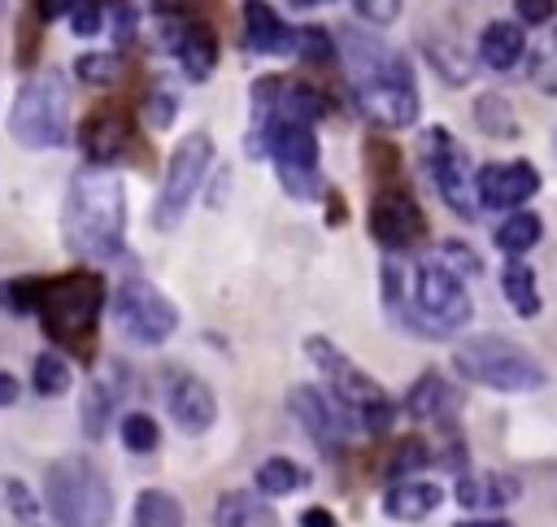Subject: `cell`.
<instances>
[{"mask_svg":"<svg viewBox=\"0 0 557 527\" xmlns=\"http://www.w3.org/2000/svg\"><path fill=\"white\" fill-rule=\"evenodd\" d=\"M339 52L348 61L352 100L370 122L392 126V131L418 122L422 100H418V87H413V70L396 48H387L383 39H374L357 26H344L339 30Z\"/></svg>","mask_w":557,"mask_h":527,"instance_id":"1","label":"cell"},{"mask_svg":"<svg viewBox=\"0 0 557 527\" xmlns=\"http://www.w3.org/2000/svg\"><path fill=\"white\" fill-rule=\"evenodd\" d=\"M65 248L87 261H113L126 248V192L109 166H83L70 174L61 205Z\"/></svg>","mask_w":557,"mask_h":527,"instance_id":"2","label":"cell"},{"mask_svg":"<svg viewBox=\"0 0 557 527\" xmlns=\"http://www.w3.org/2000/svg\"><path fill=\"white\" fill-rule=\"evenodd\" d=\"M104 309V279L91 270H65L35 283V318L44 335L74 357H96V327Z\"/></svg>","mask_w":557,"mask_h":527,"instance_id":"3","label":"cell"},{"mask_svg":"<svg viewBox=\"0 0 557 527\" xmlns=\"http://www.w3.org/2000/svg\"><path fill=\"white\" fill-rule=\"evenodd\" d=\"M248 157H270L283 192L292 200H313L322 192V174H318V135L309 122L300 118H265L257 126H248L244 135Z\"/></svg>","mask_w":557,"mask_h":527,"instance_id":"4","label":"cell"},{"mask_svg":"<svg viewBox=\"0 0 557 527\" xmlns=\"http://www.w3.org/2000/svg\"><path fill=\"white\" fill-rule=\"evenodd\" d=\"M44 501L57 527H109L113 518V488L104 470L83 453L57 457L44 470Z\"/></svg>","mask_w":557,"mask_h":527,"instance_id":"5","label":"cell"},{"mask_svg":"<svg viewBox=\"0 0 557 527\" xmlns=\"http://www.w3.org/2000/svg\"><path fill=\"white\" fill-rule=\"evenodd\" d=\"M305 357L322 370V379H326V388H331V396L357 418V427L361 431H370V436H379V431H387L392 427V418H396V405H392V396L383 392V383L379 379H370L348 353H339L326 335H309L305 340Z\"/></svg>","mask_w":557,"mask_h":527,"instance_id":"6","label":"cell"},{"mask_svg":"<svg viewBox=\"0 0 557 527\" xmlns=\"http://www.w3.org/2000/svg\"><path fill=\"white\" fill-rule=\"evenodd\" d=\"M470 314H474V305H470L466 279L457 270H448L435 253L422 257L413 266V287H409V305H405L400 322L422 335H453L470 322Z\"/></svg>","mask_w":557,"mask_h":527,"instance_id":"7","label":"cell"},{"mask_svg":"<svg viewBox=\"0 0 557 527\" xmlns=\"http://www.w3.org/2000/svg\"><path fill=\"white\" fill-rule=\"evenodd\" d=\"M453 370L466 383L492 388V392H535L544 388V366L522 348L518 340L505 335H470L453 348Z\"/></svg>","mask_w":557,"mask_h":527,"instance_id":"8","label":"cell"},{"mask_svg":"<svg viewBox=\"0 0 557 527\" xmlns=\"http://www.w3.org/2000/svg\"><path fill=\"white\" fill-rule=\"evenodd\" d=\"M9 135L35 152L61 148L70 139V83H65V74L48 70V74H35L22 83V91L13 96V109H9Z\"/></svg>","mask_w":557,"mask_h":527,"instance_id":"9","label":"cell"},{"mask_svg":"<svg viewBox=\"0 0 557 527\" xmlns=\"http://www.w3.org/2000/svg\"><path fill=\"white\" fill-rule=\"evenodd\" d=\"M213 166V135L209 131H191L174 144L170 152V166H165V183L152 200V226L157 231H174L191 205V196L200 192L205 174Z\"/></svg>","mask_w":557,"mask_h":527,"instance_id":"10","label":"cell"},{"mask_svg":"<svg viewBox=\"0 0 557 527\" xmlns=\"http://www.w3.org/2000/svg\"><path fill=\"white\" fill-rule=\"evenodd\" d=\"M422 166L440 192V200L457 213V218H474L483 209L479 200V170L470 166L466 148L444 131V126H431L422 131Z\"/></svg>","mask_w":557,"mask_h":527,"instance_id":"11","label":"cell"},{"mask_svg":"<svg viewBox=\"0 0 557 527\" xmlns=\"http://www.w3.org/2000/svg\"><path fill=\"white\" fill-rule=\"evenodd\" d=\"M113 322H117V331H122L131 344L157 348V344H165V340L174 335L178 309H174V301H170L157 283H148V279H126V283L117 287V296H113Z\"/></svg>","mask_w":557,"mask_h":527,"instance_id":"12","label":"cell"},{"mask_svg":"<svg viewBox=\"0 0 557 527\" xmlns=\"http://www.w3.org/2000/svg\"><path fill=\"white\" fill-rule=\"evenodd\" d=\"M74 135H78V148L87 152L91 166H113V161L131 157L135 148H144L139 144V122L122 100H104V105L87 109Z\"/></svg>","mask_w":557,"mask_h":527,"instance_id":"13","label":"cell"},{"mask_svg":"<svg viewBox=\"0 0 557 527\" xmlns=\"http://www.w3.org/2000/svg\"><path fill=\"white\" fill-rule=\"evenodd\" d=\"M370 235L387 253H409L426 240V213L409 187H379L370 200Z\"/></svg>","mask_w":557,"mask_h":527,"instance_id":"14","label":"cell"},{"mask_svg":"<svg viewBox=\"0 0 557 527\" xmlns=\"http://www.w3.org/2000/svg\"><path fill=\"white\" fill-rule=\"evenodd\" d=\"M287 409L296 414V422L305 427V436H309L313 444H322V453H335L348 431H361L357 418H352L335 396H326V392L313 388V383L292 388V392H287Z\"/></svg>","mask_w":557,"mask_h":527,"instance_id":"15","label":"cell"},{"mask_svg":"<svg viewBox=\"0 0 557 527\" xmlns=\"http://www.w3.org/2000/svg\"><path fill=\"white\" fill-rule=\"evenodd\" d=\"M540 192V170L531 161H492L479 170V200L483 209H518L522 200H531Z\"/></svg>","mask_w":557,"mask_h":527,"instance_id":"16","label":"cell"},{"mask_svg":"<svg viewBox=\"0 0 557 527\" xmlns=\"http://www.w3.org/2000/svg\"><path fill=\"white\" fill-rule=\"evenodd\" d=\"M165 409H170V418H174L178 431L200 436V431H209L213 418H218V396H213V388H209L205 379L178 370V375L165 379Z\"/></svg>","mask_w":557,"mask_h":527,"instance_id":"17","label":"cell"},{"mask_svg":"<svg viewBox=\"0 0 557 527\" xmlns=\"http://www.w3.org/2000/svg\"><path fill=\"white\" fill-rule=\"evenodd\" d=\"M165 48L174 52L178 70L191 78V83H205L218 65V35L209 30V22L200 17H178L165 26Z\"/></svg>","mask_w":557,"mask_h":527,"instance_id":"18","label":"cell"},{"mask_svg":"<svg viewBox=\"0 0 557 527\" xmlns=\"http://www.w3.org/2000/svg\"><path fill=\"white\" fill-rule=\"evenodd\" d=\"M244 44L257 57H292L300 44V26H287L265 0H244Z\"/></svg>","mask_w":557,"mask_h":527,"instance_id":"19","label":"cell"},{"mask_svg":"<svg viewBox=\"0 0 557 527\" xmlns=\"http://www.w3.org/2000/svg\"><path fill=\"white\" fill-rule=\"evenodd\" d=\"M522 497V483L505 470H466L457 479V505L470 514H496Z\"/></svg>","mask_w":557,"mask_h":527,"instance_id":"20","label":"cell"},{"mask_svg":"<svg viewBox=\"0 0 557 527\" xmlns=\"http://www.w3.org/2000/svg\"><path fill=\"white\" fill-rule=\"evenodd\" d=\"M126 388H131V379H126V366L122 361H109V370L100 379H91V388L83 392V436L87 440H100L104 436V427L117 414Z\"/></svg>","mask_w":557,"mask_h":527,"instance_id":"21","label":"cell"},{"mask_svg":"<svg viewBox=\"0 0 557 527\" xmlns=\"http://www.w3.org/2000/svg\"><path fill=\"white\" fill-rule=\"evenodd\" d=\"M457 409H461V392L440 370L418 375L413 388L405 392V414L418 418V422H453Z\"/></svg>","mask_w":557,"mask_h":527,"instance_id":"22","label":"cell"},{"mask_svg":"<svg viewBox=\"0 0 557 527\" xmlns=\"http://www.w3.org/2000/svg\"><path fill=\"white\" fill-rule=\"evenodd\" d=\"M440 501H444V488L435 479L413 475V479H396L383 492V514L396 518V523H422Z\"/></svg>","mask_w":557,"mask_h":527,"instance_id":"23","label":"cell"},{"mask_svg":"<svg viewBox=\"0 0 557 527\" xmlns=\"http://www.w3.org/2000/svg\"><path fill=\"white\" fill-rule=\"evenodd\" d=\"M522 52H527L522 22L496 17V22H487V26L479 30V61H483L487 70H513V65L522 61Z\"/></svg>","mask_w":557,"mask_h":527,"instance_id":"24","label":"cell"},{"mask_svg":"<svg viewBox=\"0 0 557 527\" xmlns=\"http://www.w3.org/2000/svg\"><path fill=\"white\" fill-rule=\"evenodd\" d=\"M213 527H274V514L261 492H222L213 505Z\"/></svg>","mask_w":557,"mask_h":527,"instance_id":"25","label":"cell"},{"mask_svg":"<svg viewBox=\"0 0 557 527\" xmlns=\"http://www.w3.org/2000/svg\"><path fill=\"white\" fill-rule=\"evenodd\" d=\"M500 292L509 301V309L518 318H535L540 314V283H535V270L522 261V257H509L505 270H500Z\"/></svg>","mask_w":557,"mask_h":527,"instance_id":"26","label":"cell"},{"mask_svg":"<svg viewBox=\"0 0 557 527\" xmlns=\"http://www.w3.org/2000/svg\"><path fill=\"white\" fill-rule=\"evenodd\" d=\"M131 527H187L183 501L165 488H144L131 510Z\"/></svg>","mask_w":557,"mask_h":527,"instance_id":"27","label":"cell"},{"mask_svg":"<svg viewBox=\"0 0 557 527\" xmlns=\"http://www.w3.org/2000/svg\"><path fill=\"white\" fill-rule=\"evenodd\" d=\"M470 113H474V126L483 135H492V139H518V131H522L513 105L500 91H479L474 105H470Z\"/></svg>","mask_w":557,"mask_h":527,"instance_id":"28","label":"cell"},{"mask_svg":"<svg viewBox=\"0 0 557 527\" xmlns=\"http://www.w3.org/2000/svg\"><path fill=\"white\" fill-rule=\"evenodd\" d=\"M252 483H257L261 497H292V492H300L309 483V470L300 462H292V457H265L252 470Z\"/></svg>","mask_w":557,"mask_h":527,"instance_id":"29","label":"cell"},{"mask_svg":"<svg viewBox=\"0 0 557 527\" xmlns=\"http://www.w3.org/2000/svg\"><path fill=\"white\" fill-rule=\"evenodd\" d=\"M540 235H544V222H540V213H531V209H513V213H505V222L496 226V248L505 253V257H522L527 248H535L540 244Z\"/></svg>","mask_w":557,"mask_h":527,"instance_id":"30","label":"cell"},{"mask_svg":"<svg viewBox=\"0 0 557 527\" xmlns=\"http://www.w3.org/2000/svg\"><path fill=\"white\" fill-rule=\"evenodd\" d=\"M70 383H74V375H70V361H65V357L39 353V357L30 361V388H35L39 396H65Z\"/></svg>","mask_w":557,"mask_h":527,"instance_id":"31","label":"cell"},{"mask_svg":"<svg viewBox=\"0 0 557 527\" xmlns=\"http://www.w3.org/2000/svg\"><path fill=\"white\" fill-rule=\"evenodd\" d=\"M366 170H370V179L379 187H396V179H400V152H396V144L370 135L366 139Z\"/></svg>","mask_w":557,"mask_h":527,"instance_id":"32","label":"cell"},{"mask_svg":"<svg viewBox=\"0 0 557 527\" xmlns=\"http://www.w3.org/2000/svg\"><path fill=\"white\" fill-rule=\"evenodd\" d=\"M117 436H122V449H126V453H157V444H161L157 418H152V414H139V409L122 418Z\"/></svg>","mask_w":557,"mask_h":527,"instance_id":"33","label":"cell"},{"mask_svg":"<svg viewBox=\"0 0 557 527\" xmlns=\"http://www.w3.org/2000/svg\"><path fill=\"white\" fill-rule=\"evenodd\" d=\"M431 462V449H426V440H418V436H405L396 449H392V457H387V475H392V483L396 479H413L422 466Z\"/></svg>","mask_w":557,"mask_h":527,"instance_id":"34","label":"cell"},{"mask_svg":"<svg viewBox=\"0 0 557 527\" xmlns=\"http://www.w3.org/2000/svg\"><path fill=\"white\" fill-rule=\"evenodd\" d=\"M74 74L83 83H91V87H109V83L122 78V57L117 52H83L74 61Z\"/></svg>","mask_w":557,"mask_h":527,"instance_id":"35","label":"cell"},{"mask_svg":"<svg viewBox=\"0 0 557 527\" xmlns=\"http://www.w3.org/2000/svg\"><path fill=\"white\" fill-rule=\"evenodd\" d=\"M0 497H4V505L13 510V518H17L22 527H39V505H35V497H30V488H26L22 479L4 475V479H0Z\"/></svg>","mask_w":557,"mask_h":527,"instance_id":"36","label":"cell"},{"mask_svg":"<svg viewBox=\"0 0 557 527\" xmlns=\"http://www.w3.org/2000/svg\"><path fill=\"white\" fill-rule=\"evenodd\" d=\"M335 52H339V44H331V30H322V26H300V44H296V57H300V61L326 65V61H335Z\"/></svg>","mask_w":557,"mask_h":527,"instance_id":"37","label":"cell"},{"mask_svg":"<svg viewBox=\"0 0 557 527\" xmlns=\"http://www.w3.org/2000/svg\"><path fill=\"white\" fill-rule=\"evenodd\" d=\"M35 283L39 279H4L0 283V309H9V314H35Z\"/></svg>","mask_w":557,"mask_h":527,"instance_id":"38","label":"cell"},{"mask_svg":"<svg viewBox=\"0 0 557 527\" xmlns=\"http://www.w3.org/2000/svg\"><path fill=\"white\" fill-rule=\"evenodd\" d=\"M104 17H109V26H113V44H131L135 22H139V9H135L131 0H113V4H104Z\"/></svg>","mask_w":557,"mask_h":527,"instance_id":"39","label":"cell"},{"mask_svg":"<svg viewBox=\"0 0 557 527\" xmlns=\"http://www.w3.org/2000/svg\"><path fill=\"white\" fill-rule=\"evenodd\" d=\"M435 257H440V261H444L448 270H457L461 279H466V274H479V270H483V261L474 257V248H466L461 240H448V244H440V253H435Z\"/></svg>","mask_w":557,"mask_h":527,"instance_id":"40","label":"cell"},{"mask_svg":"<svg viewBox=\"0 0 557 527\" xmlns=\"http://www.w3.org/2000/svg\"><path fill=\"white\" fill-rule=\"evenodd\" d=\"M100 26H104V9H100V0H78L74 13H70V30L83 35V39H91Z\"/></svg>","mask_w":557,"mask_h":527,"instance_id":"41","label":"cell"},{"mask_svg":"<svg viewBox=\"0 0 557 527\" xmlns=\"http://www.w3.org/2000/svg\"><path fill=\"white\" fill-rule=\"evenodd\" d=\"M531 83L557 96V35H553V44L535 57V65H531Z\"/></svg>","mask_w":557,"mask_h":527,"instance_id":"42","label":"cell"},{"mask_svg":"<svg viewBox=\"0 0 557 527\" xmlns=\"http://www.w3.org/2000/svg\"><path fill=\"white\" fill-rule=\"evenodd\" d=\"M522 26H548L557 17V0H513Z\"/></svg>","mask_w":557,"mask_h":527,"instance_id":"43","label":"cell"},{"mask_svg":"<svg viewBox=\"0 0 557 527\" xmlns=\"http://www.w3.org/2000/svg\"><path fill=\"white\" fill-rule=\"evenodd\" d=\"M352 9H357L366 22H374V26H387V22H396V13H400V0H352Z\"/></svg>","mask_w":557,"mask_h":527,"instance_id":"44","label":"cell"},{"mask_svg":"<svg viewBox=\"0 0 557 527\" xmlns=\"http://www.w3.org/2000/svg\"><path fill=\"white\" fill-rule=\"evenodd\" d=\"M174 118H178V100L170 91H152L148 96V122L152 126H170Z\"/></svg>","mask_w":557,"mask_h":527,"instance_id":"45","label":"cell"},{"mask_svg":"<svg viewBox=\"0 0 557 527\" xmlns=\"http://www.w3.org/2000/svg\"><path fill=\"white\" fill-rule=\"evenodd\" d=\"M74 4H78V0H30V13H35L39 22H52V17L74 13Z\"/></svg>","mask_w":557,"mask_h":527,"instance_id":"46","label":"cell"},{"mask_svg":"<svg viewBox=\"0 0 557 527\" xmlns=\"http://www.w3.org/2000/svg\"><path fill=\"white\" fill-rule=\"evenodd\" d=\"M296 527H335V514L322 510V505H309V510L296 514Z\"/></svg>","mask_w":557,"mask_h":527,"instance_id":"47","label":"cell"},{"mask_svg":"<svg viewBox=\"0 0 557 527\" xmlns=\"http://www.w3.org/2000/svg\"><path fill=\"white\" fill-rule=\"evenodd\" d=\"M22 396V383L9 375V370H0V405H13Z\"/></svg>","mask_w":557,"mask_h":527,"instance_id":"48","label":"cell"},{"mask_svg":"<svg viewBox=\"0 0 557 527\" xmlns=\"http://www.w3.org/2000/svg\"><path fill=\"white\" fill-rule=\"evenodd\" d=\"M326 222H331V226H339V222H344V196H339L335 187L326 192Z\"/></svg>","mask_w":557,"mask_h":527,"instance_id":"49","label":"cell"},{"mask_svg":"<svg viewBox=\"0 0 557 527\" xmlns=\"http://www.w3.org/2000/svg\"><path fill=\"white\" fill-rule=\"evenodd\" d=\"M453 527H513L509 518H461V523H453Z\"/></svg>","mask_w":557,"mask_h":527,"instance_id":"50","label":"cell"},{"mask_svg":"<svg viewBox=\"0 0 557 527\" xmlns=\"http://www.w3.org/2000/svg\"><path fill=\"white\" fill-rule=\"evenodd\" d=\"M292 9H318V4H331V0H287Z\"/></svg>","mask_w":557,"mask_h":527,"instance_id":"51","label":"cell"}]
</instances>
